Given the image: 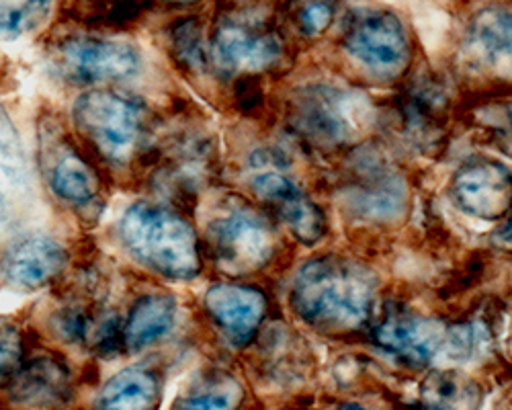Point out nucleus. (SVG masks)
I'll list each match as a JSON object with an SVG mask.
<instances>
[{"instance_id":"12","label":"nucleus","mask_w":512,"mask_h":410,"mask_svg":"<svg viewBox=\"0 0 512 410\" xmlns=\"http://www.w3.org/2000/svg\"><path fill=\"white\" fill-rule=\"evenodd\" d=\"M209 318L234 347L248 345L265 322L269 300L254 285L216 283L203 298Z\"/></svg>"},{"instance_id":"10","label":"nucleus","mask_w":512,"mask_h":410,"mask_svg":"<svg viewBox=\"0 0 512 410\" xmlns=\"http://www.w3.org/2000/svg\"><path fill=\"white\" fill-rule=\"evenodd\" d=\"M252 193L283 226L306 246L326 236V216L287 173L277 169L259 171L250 181Z\"/></svg>"},{"instance_id":"24","label":"nucleus","mask_w":512,"mask_h":410,"mask_svg":"<svg viewBox=\"0 0 512 410\" xmlns=\"http://www.w3.org/2000/svg\"><path fill=\"white\" fill-rule=\"evenodd\" d=\"M170 48L179 64L191 72H201L209 62V48L205 46V31L199 17L179 19L168 31Z\"/></svg>"},{"instance_id":"6","label":"nucleus","mask_w":512,"mask_h":410,"mask_svg":"<svg viewBox=\"0 0 512 410\" xmlns=\"http://www.w3.org/2000/svg\"><path fill=\"white\" fill-rule=\"evenodd\" d=\"M343 50L369 74L396 80L410 66L412 41L398 13L381 7H357L345 19Z\"/></svg>"},{"instance_id":"25","label":"nucleus","mask_w":512,"mask_h":410,"mask_svg":"<svg viewBox=\"0 0 512 410\" xmlns=\"http://www.w3.org/2000/svg\"><path fill=\"white\" fill-rule=\"evenodd\" d=\"M302 128L318 140H340L345 136V117L330 97H312L300 109Z\"/></svg>"},{"instance_id":"21","label":"nucleus","mask_w":512,"mask_h":410,"mask_svg":"<svg viewBox=\"0 0 512 410\" xmlns=\"http://www.w3.org/2000/svg\"><path fill=\"white\" fill-rule=\"evenodd\" d=\"M244 400L242 386L228 374L201 376L179 398L181 408H236Z\"/></svg>"},{"instance_id":"13","label":"nucleus","mask_w":512,"mask_h":410,"mask_svg":"<svg viewBox=\"0 0 512 410\" xmlns=\"http://www.w3.org/2000/svg\"><path fill=\"white\" fill-rule=\"evenodd\" d=\"M68 267L66 246L46 234L13 242L0 255V281L15 290H39L56 281Z\"/></svg>"},{"instance_id":"22","label":"nucleus","mask_w":512,"mask_h":410,"mask_svg":"<svg viewBox=\"0 0 512 410\" xmlns=\"http://www.w3.org/2000/svg\"><path fill=\"white\" fill-rule=\"evenodd\" d=\"M422 398L433 408H459L476 406L480 392L472 380L457 372H431L422 384Z\"/></svg>"},{"instance_id":"5","label":"nucleus","mask_w":512,"mask_h":410,"mask_svg":"<svg viewBox=\"0 0 512 410\" xmlns=\"http://www.w3.org/2000/svg\"><path fill=\"white\" fill-rule=\"evenodd\" d=\"M205 249L224 273L244 277L273 261L277 232L259 210L244 203H230L207 224Z\"/></svg>"},{"instance_id":"9","label":"nucleus","mask_w":512,"mask_h":410,"mask_svg":"<svg viewBox=\"0 0 512 410\" xmlns=\"http://www.w3.org/2000/svg\"><path fill=\"white\" fill-rule=\"evenodd\" d=\"M453 203L467 216L494 222L512 210V173L492 158H476L457 169L449 183Z\"/></svg>"},{"instance_id":"15","label":"nucleus","mask_w":512,"mask_h":410,"mask_svg":"<svg viewBox=\"0 0 512 410\" xmlns=\"http://www.w3.org/2000/svg\"><path fill=\"white\" fill-rule=\"evenodd\" d=\"M371 337L379 349L396 355L402 363L424 367L443 347L445 328L433 318L394 312L375 324Z\"/></svg>"},{"instance_id":"30","label":"nucleus","mask_w":512,"mask_h":410,"mask_svg":"<svg viewBox=\"0 0 512 410\" xmlns=\"http://www.w3.org/2000/svg\"><path fill=\"white\" fill-rule=\"evenodd\" d=\"M93 3H105V0H93Z\"/></svg>"},{"instance_id":"8","label":"nucleus","mask_w":512,"mask_h":410,"mask_svg":"<svg viewBox=\"0 0 512 410\" xmlns=\"http://www.w3.org/2000/svg\"><path fill=\"white\" fill-rule=\"evenodd\" d=\"M54 64L72 85L89 87L136 76L142 68V56L132 41L99 35H70L56 44Z\"/></svg>"},{"instance_id":"27","label":"nucleus","mask_w":512,"mask_h":410,"mask_svg":"<svg viewBox=\"0 0 512 410\" xmlns=\"http://www.w3.org/2000/svg\"><path fill=\"white\" fill-rule=\"evenodd\" d=\"M482 109V128L490 134L492 144L512 156V103L490 105Z\"/></svg>"},{"instance_id":"1","label":"nucleus","mask_w":512,"mask_h":410,"mask_svg":"<svg viewBox=\"0 0 512 410\" xmlns=\"http://www.w3.org/2000/svg\"><path fill=\"white\" fill-rule=\"evenodd\" d=\"M377 285V275L359 261L338 255L316 257L293 279L291 308L320 333L351 335L369 324Z\"/></svg>"},{"instance_id":"2","label":"nucleus","mask_w":512,"mask_h":410,"mask_svg":"<svg viewBox=\"0 0 512 410\" xmlns=\"http://www.w3.org/2000/svg\"><path fill=\"white\" fill-rule=\"evenodd\" d=\"M117 234L125 253L154 275L191 281L201 273L203 253L197 230L175 210L136 201L121 214Z\"/></svg>"},{"instance_id":"16","label":"nucleus","mask_w":512,"mask_h":410,"mask_svg":"<svg viewBox=\"0 0 512 410\" xmlns=\"http://www.w3.org/2000/svg\"><path fill=\"white\" fill-rule=\"evenodd\" d=\"M9 392L23 406H64L72 394L70 369L54 355L25 359L17 376L9 382Z\"/></svg>"},{"instance_id":"19","label":"nucleus","mask_w":512,"mask_h":410,"mask_svg":"<svg viewBox=\"0 0 512 410\" xmlns=\"http://www.w3.org/2000/svg\"><path fill=\"white\" fill-rule=\"evenodd\" d=\"M162 398V380L150 367L134 365L117 372L99 392V408L146 410L156 408Z\"/></svg>"},{"instance_id":"14","label":"nucleus","mask_w":512,"mask_h":410,"mask_svg":"<svg viewBox=\"0 0 512 410\" xmlns=\"http://www.w3.org/2000/svg\"><path fill=\"white\" fill-rule=\"evenodd\" d=\"M465 54L484 76L512 82V9H480L467 25Z\"/></svg>"},{"instance_id":"17","label":"nucleus","mask_w":512,"mask_h":410,"mask_svg":"<svg viewBox=\"0 0 512 410\" xmlns=\"http://www.w3.org/2000/svg\"><path fill=\"white\" fill-rule=\"evenodd\" d=\"M177 322V300L166 294H148L134 302L121 322L123 353H142L170 335Z\"/></svg>"},{"instance_id":"4","label":"nucleus","mask_w":512,"mask_h":410,"mask_svg":"<svg viewBox=\"0 0 512 410\" xmlns=\"http://www.w3.org/2000/svg\"><path fill=\"white\" fill-rule=\"evenodd\" d=\"M39 162L54 199L78 218L93 222L105 208V185L99 169L84 156L72 136L56 121L39 132Z\"/></svg>"},{"instance_id":"18","label":"nucleus","mask_w":512,"mask_h":410,"mask_svg":"<svg viewBox=\"0 0 512 410\" xmlns=\"http://www.w3.org/2000/svg\"><path fill=\"white\" fill-rule=\"evenodd\" d=\"M402 123L416 142L433 144L443 134L447 119V95L433 82H418L400 101Z\"/></svg>"},{"instance_id":"23","label":"nucleus","mask_w":512,"mask_h":410,"mask_svg":"<svg viewBox=\"0 0 512 410\" xmlns=\"http://www.w3.org/2000/svg\"><path fill=\"white\" fill-rule=\"evenodd\" d=\"M338 0H285L283 17L287 25L306 39L324 35L334 23Z\"/></svg>"},{"instance_id":"20","label":"nucleus","mask_w":512,"mask_h":410,"mask_svg":"<svg viewBox=\"0 0 512 410\" xmlns=\"http://www.w3.org/2000/svg\"><path fill=\"white\" fill-rule=\"evenodd\" d=\"M56 0H0V41H17L44 27Z\"/></svg>"},{"instance_id":"29","label":"nucleus","mask_w":512,"mask_h":410,"mask_svg":"<svg viewBox=\"0 0 512 410\" xmlns=\"http://www.w3.org/2000/svg\"><path fill=\"white\" fill-rule=\"evenodd\" d=\"M150 3H154V5H162V7H168V9H187V7L199 5L201 0H150Z\"/></svg>"},{"instance_id":"26","label":"nucleus","mask_w":512,"mask_h":410,"mask_svg":"<svg viewBox=\"0 0 512 410\" xmlns=\"http://www.w3.org/2000/svg\"><path fill=\"white\" fill-rule=\"evenodd\" d=\"M27 359L25 337L15 324H0V386H9Z\"/></svg>"},{"instance_id":"7","label":"nucleus","mask_w":512,"mask_h":410,"mask_svg":"<svg viewBox=\"0 0 512 410\" xmlns=\"http://www.w3.org/2000/svg\"><path fill=\"white\" fill-rule=\"evenodd\" d=\"M281 56L283 39L279 29L252 11H226L211 27L209 60L226 76L263 74Z\"/></svg>"},{"instance_id":"28","label":"nucleus","mask_w":512,"mask_h":410,"mask_svg":"<svg viewBox=\"0 0 512 410\" xmlns=\"http://www.w3.org/2000/svg\"><path fill=\"white\" fill-rule=\"evenodd\" d=\"M492 242L502 251H512V216L494 232Z\"/></svg>"},{"instance_id":"3","label":"nucleus","mask_w":512,"mask_h":410,"mask_svg":"<svg viewBox=\"0 0 512 410\" xmlns=\"http://www.w3.org/2000/svg\"><path fill=\"white\" fill-rule=\"evenodd\" d=\"M80 142L113 169L146 162L152 138V115L136 97L109 89L82 93L72 109Z\"/></svg>"},{"instance_id":"11","label":"nucleus","mask_w":512,"mask_h":410,"mask_svg":"<svg viewBox=\"0 0 512 410\" xmlns=\"http://www.w3.org/2000/svg\"><path fill=\"white\" fill-rule=\"evenodd\" d=\"M33 205V187L21 136L0 105V238L19 230Z\"/></svg>"}]
</instances>
